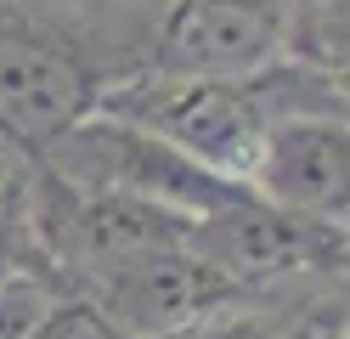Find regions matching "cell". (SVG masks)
<instances>
[{"mask_svg":"<svg viewBox=\"0 0 350 339\" xmlns=\"http://www.w3.org/2000/svg\"><path fill=\"white\" fill-rule=\"evenodd\" d=\"M34 164L46 175H57L62 187L147 198V203H164V210L192 215V221L232 203V198H243V192H254L249 181H232L221 170H209L192 153L170 147L164 136L130 125L119 113H102V108L85 113L79 125H68Z\"/></svg>","mask_w":350,"mask_h":339,"instance_id":"1","label":"cell"},{"mask_svg":"<svg viewBox=\"0 0 350 339\" xmlns=\"http://www.w3.org/2000/svg\"><path fill=\"white\" fill-rule=\"evenodd\" d=\"M96 108L164 136L170 147L192 153L198 164L221 170L232 181H249L254 158L271 136V119L254 97V74L249 79H192V74L147 68V74L102 85Z\"/></svg>","mask_w":350,"mask_h":339,"instance_id":"2","label":"cell"},{"mask_svg":"<svg viewBox=\"0 0 350 339\" xmlns=\"http://www.w3.org/2000/svg\"><path fill=\"white\" fill-rule=\"evenodd\" d=\"M187 249L204 266H215L232 288H260V283L288 277V271L345 260L350 226H327L317 215H299V210H282V203L260 198V192H243V198L192 221Z\"/></svg>","mask_w":350,"mask_h":339,"instance_id":"3","label":"cell"},{"mask_svg":"<svg viewBox=\"0 0 350 339\" xmlns=\"http://www.w3.org/2000/svg\"><path fill=\"white\" fill-rule=\"evenodd\" d=\"M79 294L102 311V323L119 339H175L232 305L243 288H232L187 243H164L79 277Z\"/></svg>","mask_w":350,"mask_h":339,"instance_id":"4","label":"cell"},{"mask_svg":"<svg viewBox=\"0 0 350 339\" xmlns=\"http://www.w3.org/2000/svg\"><path fill=\"white\" fill-rule=\"evenodd\" d=\"M102 79L79 45L29 17H0V136L40 158L68 125L96 113Z\"/></svg>","mask_w":350,"mask_h":339,"instance_id":"5","label":"cell"},{"mask_svg":"<svg viewBox=\"0 0 350 339\" xmlns=\"http://www.w3.org/2000/svg\"><path fill=\"white\" fill-rule=\"evenodd\" d=\"M288 51V17L271 0H175L159 23L152 68L192 79H249Z\"/></svg>","mask_w":350,"mask_h":339,"instance_id":"6","label":"cell"},{"mask_svg":"<svg viewBox=\"0 0 350 339\" xmlns=\"http://www.w3.org/2000/svg\"><path fill=\"white\" fill-rule=\"evenodd\" d=\"M249 187L282 210L350 226V119H288L266 136Z\"/></svg>","mask_w":350,"mask_h":339,"instance_id":"7","label":"cell"},{"mask_svg":"<svg viewBox=\"0 0 350 339\" xmlns=\"http://www.w3.org/2000/svg\"><path fill=\"white\" fill-rule=\"evenodd\" d=\"M288 51L311 68L350 79V0H305L288 17Z\"/></svg>","mask_w":350,"mask_h":339,"instance_id":"8","label":"cell"},{"mask_svg":"<svg viewBox=\"0 0 350 339\" xmlns=\"http://www.w3.org/2000/svg\"><path fill=\"white\" fill-rule=\"evenodd\" d=\"M62 288L51 283V271H12L6 283H0V339H34L46 328V316L57 311Z\"/></svg>","mask_w":350,"mask_h":339,"instance_id":"9","label":"cell"},{"mask_svg":"<svg viewBox=\"0 0 350 339\" xmlns=\"http://www.w3.org/2000/svg\"><path fill=\"white\" fill-rule=\"evenodd\" d=\"M34 339H119V334L102 323V311L85 300V294H62L57 311L46 316V328H40Z\"/></svg>","mask_w":350,"mask_h":339,"instance_id":"10","label":"cell"},{"mask_svg":"<svg viewBox=\"0 0 350 339\" xmlns=\"http://www.w3.org/2000/svg\"><path fill=\"white\" fill-rule=\"evenodd\" d=\"M23 238H29V203H0V283L29 266Z\"/></svg>","mask_w":350,"mask_h":339,"instance_id":"11","label":"cell"},{"mask_svg":"<svg viewBox=\"0 0 350 339\" xmlns=\"http://www.w3.org/2000/svg\"><path fill=\"white\" fill-rule=\"evenodd\" d=\"M237 339H254V334H237Z\"/></svg>","mask_w":350,"mask_h":339,"instance_id":"12","label":"cell"}]
</instances>
